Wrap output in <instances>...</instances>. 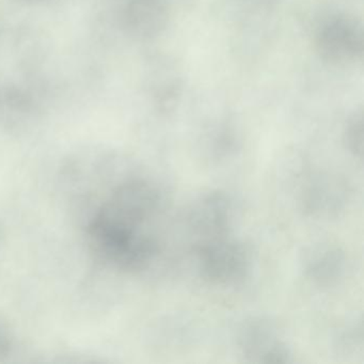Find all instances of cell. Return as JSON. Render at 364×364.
<instances>
[{
  "label": "cell",
  "instance_id": "6da1fadb",
  "mask_svg": "<svg viewBox=\"0 0 364 364\" xmlns=\"http://www.w3.org/2000/svg\"><path fill=\"white\" fill-rule=\"evenodd\" d=\"M159 191L142 178H127L104 193L97 191L87 205L84 229L93 255L124 272L148 267L157 253L150 221L159 208Z\"/></svg>",
  "mask_w": 364,
  "mask_h": 364
},
{
  "label": "cell",
  "instance_id": "7a4b0ae2",
  "mask_svg": "<svg viewBox=\"0 0 364 364\" xmlns=\"http://www.w3.org/2000/svg\"><path fill=\"white\" fill-rule=\"evenodd\" d=\"M198 259L204 278L216 284H231L242 280L249 268L246 249L227 235L202 240Z\"/></svg>",
  "mask_w": 364,
  "mask_h": 364
},
{
  "label": "cell",
  "instance_id": "3957f363",
  "mask_svg": "<svg viewBox=\"0 0 364 364\" xmlns=\"http://www.w3.org/2000/svg\"><path fill=\"white\" fill-rule=\"evenodd\" d=\"M363 29L355 18L336 16L319 27L316 35L317 52L332 63H353L363 55Z\"/></svg>",
  "mask_w": 364,
  "mask_h": 364
},
{
  "label": "cell",
  "instance_id": "277c9868",
  "mask_svg": "<svg viewBox=\"0 0 364 364\" xmlns=\"http://www.w3.org/2000/svg\"><path fill=\"white\" fill-rule=\"evenodd\" d=\"M240 348L253 362L287 363L291 355L267 321L252 319L240 332Z\"/></svg>",
  "mask_w": 364,
  "mask_h": 364
},
{
  "label": "cell",
  "instance_id": "5b68a950",
  "mask_svg": "<svg viewBox=\"0 0 364 364\" xmlns=\"http://www.w3.org/2000/svg\"><path fill=\"white\" fill-rule=\"evenodd\" d=\"M232 220V204L227 196L212 193L193 208L191 223L204 240L227 235Z\"/></svg>",
  "mask_w": 364,
  "mask_h": 364
},
{
  "label": "cell",
  "instance_id": "8992f818",
  "mask_svg": "<svg viewBox=\"0 0 364 364\" xmlns=\"http://www.w3.org/2000/svg\"><path fill=\"white\" fill-rule=\"evenodd\" d=\"M344 267V257L336 249H323L315 253L306 266L311 278L319 282H328L340 277Z\"/></svg>",
  "mask_w": 364,
  "mask_h": 364
},
{
  "label": "cell",
  "instance_id": "52a82bcc",
  "mask_svg": "<svg viewBox=\"0 0 364 364\" xmlns=\"http://www.w3.org/2000/svg\"><path fill=\"white\" fill-rule=\"evenodd\" d=\"M345 144L349 152L361 157L363 141V121L361 116H355L347 125L344 135Z\"/></svg>",
  "mask_w": 364,
  "mask_h": 364
}]
</instances>
